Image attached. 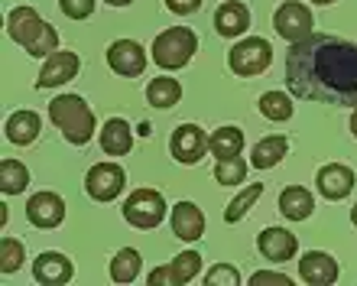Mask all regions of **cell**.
I'll use <instances>...</instances> for the list:
<instances>
[{
    "label": "cell",
    "instance_id": "cell-1",
    "mask_svg": "<svg viewBox=\"0 0 357 286\" xmlns=\"http://www.w3.org/2000/svg\"><path fill=\"white\" fill-rule=\"evenodd\" d=\"M286 85L302 101L357 107V46L328 33L292 43L286 52Z\"/></svg>",
    "mask_w": 357,
    "mask_h": 286
},
{
    "label": "cell",
    "instance_id": "cell-2",
    "mask_svg": "<svg viewBox=\"0 0 357 286\" xmlns=\"http://www.w3.org/2000/svg\"><path fill=\"white\" fill-rule=\"evenodd\" d=\"M7 33L13 43L26 49L29 56L49 59L59 49V33L39 17L33 7H13L7 13Z\"/></svg>",
    "mask_w": 357,
    "mask_h": 286
},
{
    "label": "cell",
    "instance_id": "cell-3",
    "mask_svg": "<svg viewBox=\"0 0 357 286\" xmlns=\"http://www.w3.org/2000/svg\"><path fill=\"white\" fill-rule=\"evenodd\" d=\"M49 121L62 130V137H66L68 143H75V146H85L94 137V130H98L91 107L85 105V98H78V95H59L56 101L49 105Z\"/></svg>",
    "mask_w": 357,
    "mask_h": 286
},
{
    "label": "cell",
    "instance_id": "cell-4",
    "mask_svg": "<svg viewBox=\"0 0 357 286\" xmlns=\"http://www.w3.org/2000/svg\"><path fill=\"white\" fill-rule=\"evenodd\" d=\"M198 52V36L188 27H172L162 29L160 36L153 39V62L160 68H182L188 66V59Z\"/></svg>",
    "mask_w": 357,
    "mask_h": 286
},
{
    "label": "cell",
    "instance_id": "cell-5",
    "mask_svg": "<svg viewBox=\"0 0 357 286\" xmlns=\"http://www.w3.org/2000/svg\"><path fill=\"white\" fill-rule=\"evenodd\" d=\"M123 218L140 231L160 228L166 218V199L156 189H133L123 202Z\"/></svg>",
    "mask_w": 357,
    "mask_h": 286
},
{
    "label": "cell",
    "instance_id": "cell-6",
    "mask_svg": "<svg viewBox=\"0 0 357 286\" xmlns=\"http://www.w3.org/2000/svg\"><path fill=\"white\" fill-rule=\"evenodd\" d=\"M227 62H231V72L241 75V78L264 75L266 68H270V62H273V46L266 43V39H260V36H247V39H241V43L231 49Z\"/></svg>",
    "mask_w": 357,
    "mask_h": 286
},
{
    "label": "cell",
    "instance_id": "cell-7",
    "mask_svg": "<svg viewBox=\"0 0 357 286\" xmlns=\"http://www.w3.org/2000/svg\"><path fill=\"white\" fill-rule=\"evenodd\" d=\"M312 27H315V20H312V10L299 0H286L280 3V10L273 13V29L280 33L286 43H299V39L312 36Z\"/></svg>",
    "mask_w": 357,
    "mask_h": 286
},
{
    "label": "cell",
    "instance_id": "cell-8",
    "mask_svg": "<svg viewBox=\"0 0 357 286\" xmlns=\"http://www.w3.org/2000/svg\"><path fill=\"white\" fill-rule=\"evenodd\" d=\"M123 182H127L123 166H117V163H98L85 176V192L94 202H114L123 192Z\"/></svg>",
    "mask_w": 357,
    "mask_h": 286
},
{
    "label": "cell",
    "instance_id": "cell-9",
    "mask_svg": "<svg viewBox=\"0 0 357 286\" xmlns=\"http://www.w3.org/2000/svg\"><path fill=\"white\" fill-rule=\"evenodd\" d=\"M78 68H82V59H78V52H72V49H56V52H52V56L43 62V68H39L36 88L43 91V88L66 85V82H72V78L78 75Z\"/></svg>",
    "mask_w": 357,
    "mask_h": 286
},
{
    "label": "cell",
    "instance_id": "cell-10",
    "mask_svg": "<svg viewBox=\"0 0 357 286\" xmlns=\"http://www.w3.org/2000/svg\"><path fill=\"white\" fill-rule=\"evenodd\" d=\"M198 270H202V254L198 250H185V254H178L166 267L150 270V286H185L198 277Z\"/></svg>",
    "mask_w": 357,
    "mask_h": 286
},
{
    "label": "cell",
    "instance_id": "cell-11",
    "mask_svg": "<svg viewBox=\"0 0 357 286\" xmlns=\"http://www.w3.org/2000/svg\"><path fill=\"white\" fill-rule=\"evenodd\" d=\"M107 66H111V72H117L123 78H137L146 68V52H143L137 39H117V43L107 46Z\"/></svg>",
    "mask_w": 357,
    "mask_h": 286
},
{
    "label": "cell",
    "instance_id": "cell-12",
    "mask_svg": "<svg viewBox=\"0 0 357 286\" xmlns=\"http://www.w3.org/2000/svg\"><path fill=\"white\" fill-rule=\"evenodd\" d=\"M26 218L29 225H36L43 231H52L66 221V202L56 192H36L33 199L26 202Z\"/></svg>",
    "mask_w": 357,
    "mask_h": 286
},
{
    "label": "cell",
    "instance_id": "cell-13",
    "mask_svg": "<svg viewBox=\"0 0 357 286\" xmlns=\"http://www.w3.org/2000/svg\"><path fill=\"white\" fill-rule=\"evenodd\" d=\"M169 150L182 166H195V163H202V156L208 153V137L202 127L182 124V127H176V134H172Z\"/></svg>",
    "mask_w": 357,
    "mask_h": 286
},
{
    "label": "cell",
    "instance_id": "cell-14",
    "mask_svg": "<svg viewBox=\"0 0 357 286\" xmlns=\"http://www.w3.org/2000/svg\"><path fill=\"white\" fill-rule=\"evenodd\" d=\"M354 182H357L354 170L344 166V163H328V166H321L319 176H315V186H319V192L328 202L348 199L351 192H354Z\"/></svg>",
    "mask_w": 357,
    "mask_h": 286
},
{
    "label": "cell",
    "instance_id": "cell-15",
    "mask_svg": "<svg viewBox=\"0 0 357 286\" xmlns=\"http://www.w3.org/2000/svg\"><path fill=\"white\" fill-rule=\"evenodd\" d=\"M33 277H36V283H43V286H62L75 277V267H72V260H68L66 254H59V250H43V254L33 260Z\"/></svg>",
    "mask_w": 357,
    "mask_h": 286
},
{
    "label": "cell",
    "instance_id": "cell-16",
    "mask_svg": "<svg viewBox=\"0 0 357 286\" xmlns=\"http://www.w3.org/2000/svg\"><path fill=\"white\" fill-rule=\"evenodd\" d=\"M338 260L325 254V250H305V257L299 260V277L312 286H331L338 280Z\"/></svg>",
    "mask_w": 357,
    "mask_h": 286
},
{
    "label": "cell",
    "instance_id": "cell-17",
    "mask_svg": "<svg viewBox=\"0 0 357 286\" xmlns=\"http://www.w3.org/2000/svg\"><path fill=\"white\" fill-rule=\"evenodd\" d=\"M257 248H260V254H264L266 260H273V264H282V260H292V257H296L299 241H296V234H292V231H286V228H266V231H260Z\"/></svg>",
    "mask_w": 357,
    "mask_h": 286
},
{
    "label": "cell",
    "instance_id": "cell-18",
    "mask_svg": "<svg viewBox=\"0 0 357 286\" xmlns=\"http://www.w3.org/2000/svg\"><path fill=\"white\" fill-rule=\"evenodd\" d=\"M247 27H250V10H247L244 3H237V0H225V3L215 10L218 36H225V39L244 36Z\"/></svg>",
    "mask_w": 357,
    "mask_h": 286
},
{
    "label": "cell",
    "instance_id": "cell-19",
    "mask_svg": "<svg viewBox=\"0 0 357 286\" xmlns=\"http://www.w3.org/2000/svg\"><path fill=\"white\" fill-rule=\"evenodd\" d=\"M172 234L182 241H198L205 234V215L192 202H178L172 209Z\"/></svg>",
    "mask_w": 357,
    "mask_h": 286
},
{
    "label": "cell",
    "instance_id": "cell-20",
    "mask_svg": "<svg viewBox=\"0 0 357 286\" xmlns=\"http://www.w3.org/2000/svg\"><path fill=\"white\" fill-rule=\"evenodd\" d=\"M3 130H7L10 143H17V146H29V143L39 137V130H43V117H39L36 111H13V114L7 117Z\"/></svg>",
    "mask_w": 357,
    "mask_h": 286
},
{
    "label": "cell",
    "instance_id": "cell-21",
    "mask_svg": "<svg viewBox=\"0 0 357 286\" xmlns=\"http://www.w3.org/2000/svg\"><path fill=\"white\" fill-rule=\"evenodd\" d=\"M133 146V130L123 117H111L101 130V150L107 156H127Z\"/></svg>",
    "mask_w": 357,
    "mask_h": 286
},
{
    "label": "cell",
    "instance_id": "cell-22",
    "mask_svg": "<svg viewBox=\"0 0 357 286\" xmlns=\"http://www.w3.org/2000/svg\"><path fill=\"white\" fill-rule=\"evenodd\" d=\"M280 211L289 221H305L315 211V199H312V192L305 186H289L280 195Z\"/></svg>",
    "mask_w": 357,
    "mask_h": 286
},
{
    "label": "cell",
    "instance_id": "cell-23",
    "mask_svg": "<svg viewBox=\"0 0 357 286\" xmlns=\"http://www.w3.org/2000/svg\"><path fill=\"white\" fill-rule=\"evenodd\" d=\"M208 150L215 160H231V156H241L244 150V130L241 127H218L215 134L208 137Z\"/></svg>",
    "mask_w": 357,
    "mask_h": 286
},
{
    "label": "cell",
    "instance_id": "cell-24",
    "mask_svg": "<svg viewBox=\"0 0 357 286\" xmlns=\"http://www.w3.org/2000/svg\"><path fill=\"white\" fill-rule=\"evenodd\" d=\"M289 153V140L286 137H264V140L254 146V170H273L276 163Z\"/></svg>",
    "mask_w": 357,
    "mask_h": 286
},
{
    "label": "cell",
    "instance_id": "cell-25",
    "mask_svg": "<svg viewBox=\"0 0 357 286\" xmlns=\"http://www.w3.org/2000/svg\"><path fill=\"white\" fill-rule=\"evenodd\" d=\"M178 98H182V85H178V78H169V75L153 78L150 88H146V101L153 107H172L178 105Z\"/></svg>",
    "mask_w": 357,
    "mask_h": 286
},
{
    "label": "cell",
    "instance_id": "cell-26",
    "mask_svg": "<svg viewBox=\"0 0 357 286\" xmlns=\"http://www.w3.org/2000/svg\"><path fill=\"white\" fill-rule=\"evenodd\" d=\"M140 267H143L140 254L133 248H123V250H117L111 260V280L114 283H133V280L140 277Z\"/></svg>",
    "mask_w": 357,
    "mask_h": 286
},
{
    "label": "cell",
    "instance_id": "cell-27",
    "mask_svg": "<svg viewBox=\"0 0 357 286\" xmlns=\"http://www.w3.org/2000/svg\"><path fill=\"white\" fill-rule=\"evenodd\" d=\"M29 186V170L20 160H0V192L20 195Z\"/></svg>",
    "mask_w": 357,
    "mask_h": 286
},
{
    "label": "cell",
    "instance_id": "cell-28",
    "mask_svg": "<svg viewBox=\"0 0 357 286\" xmlns=\"http://www.w3.org/2000/svg\"><path fill=\"white\" fill-rule=\"evenodd\" d=\"M260 114L266 117V121H289L292 117V101L289 95H282V91H266V95H260Z\"/></svg>",
    "mask_w": 357,
    "mask_h": 286
},
{
    "label": "cell",
    "instance_id": "cell-29",
    "mask_svg": "<svg viewBox=\"0 0 357 286\" xmlns=\"http://www.w3.org/2000/svg\"><path fill=\"white\" fill-rule=\"evenodd\" d=\"M260 195H264V186H260V182H254V186H247V189L241 192V195H237V199L225 209V221H227V225H237V221L244 218L247 211L254 209V202L260 199Z\"/></svg>",
    "mask_w": 357,
    "mask_h": 286
},
{
    "label": "cell",
    "instance_id": "cell-30",
    "mask_svg": "<svg viewBox=\"0 0 357 286\" xmlns=\"http://www.w3.org/2000/svg\"><path fill=\"white\" fill-rule=\"evenodd\" d=\"M23 257H26L23 241L3 234V238H0V270H3V273H17V270L23 267Z\"/></svg>",
    "mask_w": 357,
    "mask_h": 286
},
{
    "label": "cell",
    "instance_id": "cell-31",
    "mask_svg": "<svg viewBox=\"0 0 357 286\" xmlns=\"http://www.w3.org/2000/svg\"><path fill=\"white\" fill-rule=\"evenodd\" d=\"M247 176V163L241 156H231V160H218L215 166V179L221 186H241Z\"/></svg>",
    "mask_w": 357,
    "mask_h": 286
},
{
    "label": "cell",
    "instance_id": "cell-32",
    "mask_svg": "<svg viewBox=\"0 0 357 286\" xmlns=\"http://www.w3.org/2000/svg\"><path fill=\"white\" fill-rule=\"evenodd\" d=\"M205 283L208 286H237V283H241V273H237V267L218 264V267H211L205 273Z\"/></svg>",
    "mask_w": 357,
    "mask_h": 286
},
{
    "label": "cell",
    "instance_id": "cell-33",
    "mask_svg": "<svg viewBox=\"0 0 357 286\" xmlns=\"http://www.w3.org/2000/svg\"><path fill=\"white\" fill-rule=\"evenodd\" d=\"M59 10L68 20H88L94 13V0H59Z\"/></svg>",
    "mask_w": 357,
    "mask_h": 286
},
{
    "label": "cell",
    "instance_id": "cell-34",
    "mask_svg": "<svg viewBox=\"0 0 357 286\" xmlns=\"http://www.w3.org/2000/svg\"><path fill=\"white\" fill-rule=\"evenodd\" d=\"M260 283H276V286H289V277H282L276 270H257L250 277V286H260Z\"/></svg>",
    "mask_w": 357,
    "mask_h": 286
},
{
    "label": "cell",
    "instance_id": "cell-35",
    "mask_svg": "<svg viewBox=\"0 0 357 286\" xmlns=\"http://www.w3.org/2000/svg\"><path fill=\"white\" fill-rule=\"evenodd\" d=\"M166 7H169L172 13H178V17H188V13H195V10L202 7V0H166Z\"/></svg>",
    "mask_w": 357,
    "mask_h": 286
},
{
    "label": "cell",
    "instance_id": "cell-36",
    "mask_svg": "<svg viewBox=\"0 0 357 286\" xmlns=\"http://www.w3.org/2000/svg\"><path fill=\"white\" fill-rule=\"evenodd\" d=\"M137 134H143V137H150V134H153V127H150V124H140V127H137Z\"/></svg>",
    "mask_w": 357,
    "mask_h": 286
},
{
    "label": "cell",
    "instance_id": "cell-37",
    "mask_svg": "<svg viewBox=\"0 0 357 286\" xmlns=\"http://www.w3.org/2000/svg\"><path fill=\"white\" fill-rule=\"evenodd\" d=\"M104 3H111V7H127V3H133V0H104Z\"/></svg>",
    "mask_w": 357,
    "mask_h": 286
},
{
    "label": "cell",
    "instance_id": "cell-38",
    "mask_svg": "<svg viewBox=\"0 0 357 286\" xmlns=\"http://www.w3.org/2000/svg\"><path fill=\"white\" fill-rule=\"evenodd\" d=\"M351 134L357 137V107H354V114H351Z\"/></svg>",
    "mask_w": 357,
    "mask_h": 286
},
{
    "label": "cell",
    "instance_id": "cell-39",
    "mask_svg": "<svg viewBox=\"0 0 357 286\" xmlns=\"http://www.w3.org/2000/svg\"><path fill=\"white\" fill-rule=\"evenodd\" d=\"M351 221H354V228H357V205L351 209Z\"/></svg>",
    "mask_w": 357,
    "mask_h": 286
},
{
    "label": "cell",
    "instance_id": "cell-40",
    "mask_svg": "<svg viewBox=\"0 0 357 286\" xmlns=\"http://www.w3.org/2000/svg\"><path fill=\"white\" fill-rule=\"evenodd\" d=\"M312 3H335V0H312Z\"/></svg>",
    "mask_w": 357,
    "mask_h": 286
}]
</instances>
